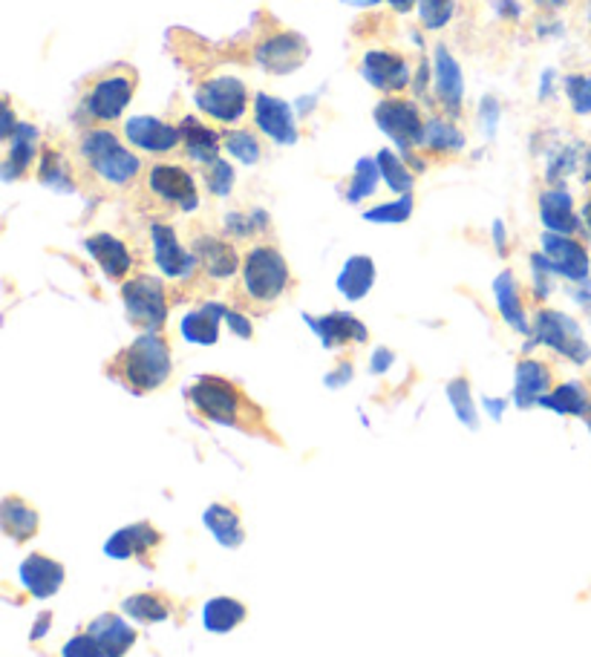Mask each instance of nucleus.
Wrapping results in <instances>:
<instances>
[{
    "label": "nucleus",
    "instance_id": "f257e3e1",
    "mask_svg": "<svg viewBox=\"0 0 591 657\" xmlns=\"http://www.w3.org/2000/svg\"><path fill=\"white\" fill-rule=\"evenodd\" d=\"M75 168L108 190H131L145 164L110 127H87L78 139Z\"/></svg>",
    "mask_w": 591,
    "mask_h": 657
},
{
    "label": "nucleus",
    "instance_id": "f03ea898",
    "mask_svg": "<svg viewBox=\"0 0 591 657\" xmlns=\"http://www.w3.org/2000/svg\"><path fill=\"white\" fill-rule=\"evenodd\" d=\"M188 401L202 419L214 421V424L269 436L263 410L234 381L222 379V375H202L194 381L188 389Z\"/></svg>",
    "mask_w": 591,
    "mask_h": 657
},
{
    "label": "nucleus",
    "instance_id": "7ed1b4c3",
    "mask_svg": "<svg viewBox=\"0 0 591 657\" xmlns=\"http://www.w3.org/2000/svg\"><path fill=\"white\" fill-rule=\"evenodd\" d=\"M108 372L110 379L119 381L133 395L157 393L159 386L171 381L173 372L168 337L159 335V332H145V335H139L131 346H124L122 352L115 355Z\"/></svg>",
    "mask_w": 591,
    "mask_h": 657
},
{
    "label": "nucleus",
    "instance_id": "20e7f679",
    "mask_svg": "<svg viewBox=\"0 0 591 657\" xmlns=\"http://www.w3.org/2000/svg\"><path fill=\"white\" fill-rule=\"evenodd\" d=\"M292 269L286 257L280 255L278 246L271 243H255L243 255V269H239V303L248 309H271L280 303L292 288Z\"/></svg>",
    "mask_w": 591,
    "mask_h": 657
},
{
    "label": "nucleus",
    "instance_id": "39448f33",
    "mask_svg": "<svg viewBox=\"0 0 591 657\" xmlns=\"http://www.w3.org/2000/svg\"><path fill=\"white\" fill-rule=\"evenodd\" d=\"M136 90H139V75L127 64H115L96 75L82 90L78 110H75L84 131L87 127H110L113 122H119L124 110L131 108Z\"/></svg>",
    "mask_w": 591,
    "mask_h": 657
},
{
    "label": "nucleus",
    "instance_id": "423d86ee",
    "mask_svg": "<svg viewBox=\"0 0 591 657\" xmlns=\"http://www.w3.org/2000/svg\"><path fill=\"white\" fill-rule=\"evenodd\" d=\"M122 303L133 326L145 328V332H159L171 312L168 286L153 274H136V277L124 280Z\"/></svg>",
    "mask_w": 591,
    "mask_h": 657
},
{
    "label": "nucleus",
    "instance_id": "0eeeda50",
    "mask_svg": "<svg viewBox=\"0 0 591 657\" xmlns=\"http://www.w3.org/2000/svg\"><path fill=\"white\" fill-rule=\"evenodd\" d=\"M375 124L384 136L393 139V145L402 150L404 157H413V150H421L424 141V124L428 119L421 115L419 104L404 96H384L375 104Z\"/></svg>",
    "mask_w": 591,
    "mask_h": 657
},
{
    "label": "nucleus",
    "instance_id": "6e6552de",
    "mask_svg": "<svg viewBox=\"0 0 591 657\" xmlns=\"http://www.w3.org/2000/svg\"><path fill=\"white\" fill-rule=\"evenodd\" d=\"M194 99L199 113L225 127L239 124L248 113V87L234 75H211L206 82H199Z\"/></svg>",
    "mask_w": 591,
    "mask_h": 657
},
{
    "label": "nucleus",
    "instance_id": "1a4fd4ad",
    "mask_svg": "<svg viewBox=\"0 0 591 657\" xmlns=\"http://www.w3.org/2000/svg\"><path fill=\"white\" fill-rule=\"evenodd\" d=\"M145 190L159 206L176 208L182 214H190L199 208V188L188 168L173 162H157L145 171Z\"/></svg>",
    "mask_w": 591,
    "mask_h": 657
},
{
    "label": "nucleus",
    "instance_id": "9d476101",
    "mask_svg": "<svg viewBox=\"0 0 591 657\" xmlns=\"http://www.w3.org/2000/svg\"><path fill=\"white\" fill-rule=\"evenodd\" d=\"M542 344L554 349L557 355L568 358L571 363H589L591 361V349L586 344L583 332L577 326L575 318H568L563 312H554V309H540L534 314V328H531V346Z\"/></svg>",
    "mask_w": 591,
    "mask_h": 657
},
{
    "label": "nucleus",
    "instance_id": "9b49d317",
    "mask_svg": "<svg viewBox=\"0 0 591 657\" xmlns=\"http://www.w3.org/2000/svg\"><path fill=\"white\" fill-rule=\"evenodd\" d=\"M309 58V44L304 35L292 33V29H269L260 35L255 44V61L263 66L269 75H288L297 66L306 64Z\"/></svg>",
    "mask_w": 591,
    "mask_h": 657
},
{
    "label": "nucleus",
    "instance_id": "f8f14e48",
    "mask_svg": "<svg viewBox=\"0 0 591 657\" xmlns=\"http://www.w3.org/2000/svg\"><path fill=\"white\" fill-rule=\"evenodd\" d=\"M150 248H153V260H157L159 272L176 283H188L199 274L197 257L190 248H185L176 237V228L168 222H153L150 225Z\"/></svg>",
    "mask_w": 591,
    "mask_h": 657
},
{
    "label": "nucleus",
    "instance_id": "ddd939ff",
    "mask_svg": "<svg viewBox=\"0 0 591 657\" xmlns=\"http://www.w3.org/2000/svg\"><path fill=\"white\" fill-rule=\"evenodd\" d=\"M364 82L384 96H402L413 82L410 58L398 50H367L361 58Z\"/></svg>",
    "mask_w": 591,
    "mask_h": 657
},
{
    "label": "nucleus",
    "instance_id": "4468645a",
    "mask_svg": "<svg viewBox=\"0 0 591 657\" xmlns=\"http://www.w3.org/2000/svg\"><path fill=\"white\" fill-rule=\"evenodd\" d=\"M542 257L549 260L551 272L559 277L571 280V283H589L591 260L586 246L577 237H563V234H551L545 231L540 239Z\"/></svg>",
    "mask_w": 591,
    "mask_h": 657
},
{
    "label": "nucleus",
    "instance_id": "2eb2a0df",
    "mask_svg": "<svg viewBox=\"0 0 591 657\" xmlns=\"http://www.w3.org/2000/svg\"><path fill=\"white\" fill-rule=\"evenodd\" d=\"M190 251L197 257L199 272L206 274L208 280H217V283L231 280L243 269L237 246H234L229 237H220V234H206V231H202V234H194Z\"/></svg>",
    "mask_w": 591,
    "mask_h": 657
},
{
    "label": "nucleus",
    "instance_id": "dca6fc26",
    "mask_svg": "<svg viewBox=\"0 0 591 657\" xmlns=\"http://www.w3.org/2000/svg\"><path fill=\"white\" fill-rule=\"evenodd\" d=\"M124 141L141 153L162 157V153H173L180 148L182 133L176 124L153 119V115H133L124 122Z\"/></svg>",
    "mask_w": 591,
    "mask_h": 657
},
{
    "label": "nucleus",
    "instance_id": "f3484780",
    "mask_svg": "<svg viewBox=\"0 0 591 657\" xmlns=\"http://www.w3.org/2000/svg\"><path fill=\"white\" fill-rule=\"evenodd\" d=\"M433 92L439 108L444 110L447 119H459L461 115V101H465V75H461L459 61L453 58V52L447 47H435L433 50Z\"/></svg>",
    "mask_w": 591,
    "mask_h": 657
},
{
    "label": "nucleus",
    "instance_id": "a211bd4d",
    "mask_svg": "<svg viewBox=\"0 0 591 657\" xmlns=\"http://www.w3.org/2000/svg\"><path fill=\"white\" fill-rule=\"evenodd\" d=\"M255 124L266 139L274 145H295L297 141V122L295 113L286 101L269 92H257L255 96Z\"/></svg>",
    "mask_w": 591,
    "mask_h": 657
},
{
    "label": "nucleus",
    "instance_id": "6ab92c4d",
    "mask_svg": "<svg viewBox=\"0 0 591 657\" xmlns=\"http://www.w3.org/2000/svg\"><path fill=\"white\" fill-rule=\"evenodd\" d=\"M537 208H540L542 225L551 234H563V237L583 234V220L575 211V199H571V194L566 188H559V185L545 188L540 194V199H537Z\"/></svg>",
    "mask_w": 591,
    "mask_h": 657
},
{
    "label": "nucleus",
    "instance_id": "aec40b11",
    "mask_svg": "<svg viewBox=\"0 0 591 657\" xmlns=\"http://www.w3.org/2000/svg\"><path fill=\"white\" fill-rule=\"evenodd\" d=\"M41 159V131L29 122H21L15 133L7 139V157H3V179L15 182L33 171V164Z\"/></svg>",
    "mask_w": 591,
    "mask_h": 657
},
{
    "label": "nucleus",
    "instance_id": "412c9836",
    "mask_svg": "<svg viewBox=\"0 0 591 657\" xmlns=\"http://www.w3.org/2000/svg\"><path fill=\"white\" fill-rule=\"evenodd\" d=\"M306 323H309V328L318 335L323 349H344V346L367 344V337H370L367 326H364L355 314L346 312H332L323 314V318L306 314Z\"/></svg>",
    "mask_w": 591,
    "mask_h": 657
},
{
    "label": "nucleus",
    "instance_id": "4be33fe9",
    "mask_svg": "<svg viewBox=\"0 0 591 657\" xmlns=\"http://www.w3.org/2000/svg\"><path fill=\"white\" fill-rule=\"evenodd\" d=\"M162 545V534L150 522H139V525L122 528L104 543V554L110 559H141L145 566L153 562V550Z\"/></svg>",
    "mask_w": 591,
    "mask_h": 657
},
{
    "label": "nucleus",
    "instance_id": "5701e85b",
    "mask_svg": "<svg viewBox=\"0 0 591 657\" xmlns=\"http://www.w3.org/2000/svg\"><path fill=\"white\" fill-rule=\"evenodd\" d=\"M84 248L90 251V257L99 263V269L108 274L110 280H124L133 272V255L124 239H119L115 234L99 231L84 239Z\"/></svg>",
    "mask_w": 591,
    "mask_h": 657
},
{
    "label": "nucleus",
    "instance_id": "b1692460",
    "mask_svg": "<svg viewBox=\"0 0 591 657\" xmlns=\"http://www.w3.org/2000/svg\"><path fill=\"white\" fill-rule=\"evenodd\" d=\"M21 583L33 597L47 600L64 585V566L58 559L44 557V554H29L21 562Z\"/></svg>",
    "mask_w": 591,
    "mask_h": 657
},
{
    "label": "nucleus",
    "instance_id": "393cba45",
    "mask_svg": "<svg viewBox=\"0 0 591 657\" xmlns=\"http://www.w3.org/2000/svg\"><path fill=\"white\" fill-rule=\"evenodd\" d=\"M180 133H182V148H185L190 162L208 168V164H214L217 159H220L222 133H217L214 127H208L206 122H199L197 115L182 119Z\"/></svg>",
    "mask_w": 591,
    "mask_h": 657
},
{
    "label": "nucleus",
    "instance_id": "a878e982",
    "mask_svg": "<svg viewBox=\"0 0 591 657\" xmlns=\"http://www.w3.org/2000/svg\"><path fill=\"white\" fill-rule=\"evenodd\" d=\"M554 386V372H551L549 363L534 361V358H526L519 361L517 367V381H514V404L528 410L540 404L545 395L551 393Z\"/></svg>",
    "mask_w": 591,
    "mask_h": 657
},
{
    "label": "nucleus",
    "instance_id": "bb28decb",
    "mask_svg": "<svg viewBox=\"0 0 591 657\" xmlns=\"http://www.w3.org/2000/svg\"><path fill=\"white\" fill-rule=\"evenodd\" d=\"M87 632L93 634V641L99 643L101 657H124V652L136 643V632L124 623L122 617L115 615L96 617V620L87 625Z\"/></svg>",
    "mask_w": 591,
    "mask_h": 657
},
{
    "label": "nucleus",
    "instance_id": "cd10ccee",
    "mask_svg": "<svg viewBox=\"0 0 591 657\" xmlns=\"http://www.w3.org/2000/svg\"><path fill=\"white\" fill-rule=\"evenodd\" d=\"M229 314V309L220 303H206L188 312L182 318L180 328L182 337L188 340V344L197 346H214L220 340V321Z\"/></svg>",
    "mask_w": 591,
    "mask_h": 657
},
{
    "label": "nucleus",
    "instance_id": "c85d7f7f",
    "mask_svg": "<svg viewBox=\"0 0 591 657\" xmlns=\"http://www.w3.org/2000/svg\"><path fill=\"white\" fill-rule=\"evenodd\" d=\"M459 150H465V136L453 124V119L430 115L428 124H424V141H421L419 153H424V157H453Z\"/></svg>",
    "mask_w": 591,
    "mask_h": 657
},
{
    "label": "nucleus",
    "instance_id": "c756f323",
    "mask_svg": "<svg viewBox=\"0 0 591 657\" xmlns=\"http://www.w3.org/2000/svg\"><path fill=\"white\" fill-rule=\"evenodd\" d=\"M540 407L557 412V416H577V419H589L591 412V393L583 381H566V384L554 386Z\"/></svg>",
    "mask_w": 591,
    "mask_h": 657
},
{
    "label": "nucleus",
    "instance_id": "7c9ffc66",
    "mask_svg": "<svg viewBox=\"0 0 591 657\" xmlns=\"http://www.w3.org/2000/svg\"><path fill=\"white\" fill-rule=\"evenodd\" d=\"M0 525L3 534L12 536L15 543H26L38 534V510L17 496H7L0 505Z\"/></svg>",
    "mask_w": 591,
    "mask_h": 657
},
{
    "label": "nucleus",
    "instance_id": "2f4dec72",
    "mask_svg": "<svg viewBox=\"0 0 591 657\" xmlns=\"http://www.w3.org/2000/svg\"><path fill=\"white\" fill-rule=\"evenodd\" d=\"M38 182L44 188H52L58 194H73L75 190V176H73V164L64 157V150L58 145H47L41 150V159H38Z\"/></svg>",
    "mask_w": 591,
    "mask_h": 657
},
{
    "label": "nucleus",
    "instance_id": "473e14b6",
    "mask_svg": "<svg viewBox=\"0 0 591 657\" xmlns=\"http://www.w3.org/2000/svg\"><path fill=\"white\" fill-rule=\"evenodd\" d=\"M493 295H496V306H500L502 321L514 326L522 335H531V326L526 321V309L519 300V286L514 280V272H502L500 277L493 280Z\"/></svg>",
    "mask_w": 591,
    "mask_h": 657
},
{
    "label": "nucleus",
    "instance_id": "72a5a7b5",
    "mask_svg": "<svg viewBox=\"0 0 591 657\" xmlns=\"http://www.w3.org/2000/svg\"><path fill=\"white\" fill-rule=\"evenodd\" d=\"M375 283V263H372L370 257L355 255L349 257L337 274V292L346 297V300H361L367 297V292Z\"/></svg>",
    "mask_w": 591,
    "mask_h": 657
},
{
    "label": "nucleus",
    "instance_id": "f704fd0d",
    "mask_svg": "<svg viewBox=\"0 0 591 657\" xmlns=\"http://www.w3.org/2000/svg\"><path fill=\"white\" fill-rule=\"evenodd\" d=\"M206 528L217 536V543L225 545V548H239L243 540H246V531H243V519H239L237 508H229V505H211L202 517Z\"/></svg>",
    "mask_w": 591,
    "mask_h": 657
},
{
    "label": "nucleus",
    "instance_id": "c9c22d12",
    "mask_svg": "<svg viewBox=\"0 0 591 657\" xmlns=\"http://www.w3.org/2000/svg\"><path fill=\"white\" fill-rule=\"evenodd\" d=\"M246 615L248 608L239 600H234V597H214V600H208L206 608H202V623H206L208 632L225 634L231 629H237L246 620Z\"/></svg>",
    "mask_w": 591,
    "mask_h": 657
},
{
    "label": "nucleus",
    "instance_id": "e433bc0d",
    "mask_svg": "<svg viewBox=\"0 0 591 657\" xmlns=\"http://www.w3.org/2000/svg\"><path fill=\"white\" fill-rule=\"evenodd\" d=\"M122 611L127 617H133V620H139V623L153 625L171 617V600L162 597V594H150V592L133 594V597H127V600L122 603Z\"/></svg>",
    "mask_w": 591,
    "mask_h": 657
},
{
    "label": "nucleus",
    "instance_id": "4c0bfd02",
    "mask_svg": "<svg viewBox=\"0 0 591 657\" xmlns=\"http://www.w3.org/2000/svg\"><path fill=\"white\" fill-rule=\"evenodd\" d=\"M375 159H378V168H381V179L386 182V188L393 190V194H398V197H407V194H413L416 176H413L407 159H402L390 148L381 150Z\"/></svg>",
    "mask_w": 591,
    "mask_h": 657
},
{
    "label": "nucleus",
    "instance_id": "58836bf2",
    "mask_svg": "<svg viewBox=\"0 0 591 657\" xmlns=\"http://www.w3.org/2000/svg\"><path fill=\"white\" fill-rule=\"evenodd\" d=\"M269 228H271L269 214L260 211V208L248 211V214H239V211H234V214H229L225 220H222V231H225V237H229L231 243L255 239V237H260V234H269Z\"/></svg>",
    "mask_w": 591,
    "mask_h": 657
},
{
    "label": "nucleus",
    "instance_id": "ea45409f",
    "mask_svg": "<svg viewBox=\"0 0 591 657\" xmlns=\"http://www.w3.org/2000/svg\"><path fill=\"white\" fill-rule=\"evenodd\" d=\"M378 182H381L378 159H370V157L358 159L353 179H349V185H346V199H349V202H364V199H370L378 190Z\"/></svg>",
    "mask_w": 591,
    "mask_h": 657
},
{
    "label": "nucleus",
    "instance_id": "a19ab883",
    "mask_svg": "<svg viewBox=\"0 0 591 657\" xmlns=\"http://www.w3.org/2000/svg\"><path fill=\"white\" fill-rule=\"evenodd\" d=\"M222 148L229 150L231 159H237L243 164H257L263 157V148H260V139L255 136V131L222 133Z\"/></svg>",
    "mask_w": 591,
    "mask_h": 657
},
{
    "label": "nucleus",
    "instance_id": "79ce46f5",
    "mask_svg": "<svg viewBox=\"0 0 591 657\" xmlns=\"http://www.w3.org/2000/svg\"><path fill=\"white\" fill-rule=\"evenodd\" d=\"M413 214V194L407 197H398L393 202H381V206L364 211V220L367 222H381V225H398V222H407Z\"/></svg>",
    "mask_w": 591,
    "mask_h": 657
},
{
    "label": "nucleus",
    "instance_id": "37998d69",
    "mask_svg": "<svg viewBox=\"0 0 591 657\" xmlns=\"http://www.w3.org/2000/svg\"><path fill=\"white\" fill-rule=\"evenodd\" d=\"M419 17L424 29H444L456 12V0H419Z\"/></svg>",
    "mask_w": 591,
    "mask_h": 657
},
{
    "label": "nucleus",
    "instance_id": "c03bdc74",
    "mask_svg": "<svg viewBox=\"0 0 591 657\" xmlns=\"http://www.w3.org/2000/svg\"><path fill=\"white\" fill-rule=\"evenodd\" d=\"M202 179H206V188L211 197L225 199L234 190V168L225 159H217L214 164H208L202 171Z\"/></svg>",
    "mask_w": 591,
    "mask_h": 657
},
{
    "label": "nucleus",
    "instance_id": "a18cd8bd",
    "mask_svg": "<svg viewBox=\"0 0 591 657\" xmlns=\"http://www.w3.org/2000/svg\"><path fill=\"white\" fill-rule=\"evenodd\" d=\"M447 398H451L453 410H456V416H459L461 424H468L470 430L477 427L479 419H477V410H473V404H470L468 379L451 381V384H447Z\"/></svg>",
    "mask_w": 591,
    "mask_h": 657
},
{
    "label": "nucleus",
    "instance_id": "49530a36",
    "mask_svg": "<svg viewBox=\"0 0 591 657\" xmlns=\"http://www.w3.org/2000/svg\"><path fill=\"white\" fill-rule=\"evenodd\" d=\"M568 104L577 115H591V75L577 73L566 78Z\"/></svg>",
    "mask_w": 591,
    "mask_h": 657
},
{
    "label": "nucleus",
    "instance_id": "de8ad7c7",
    "mask_svg": "<svg viewBox=\"0 0 591 657\" xmlns=\"http://www.w3.org/2000/svg\"><path fill=\"white\" fill-rule=\"evenodd\" d=\"M61 657H101L99 643L93 641L90 632L78 634L70 643H64V649H61Z\"/></svg>",
    "mask_w": 591,
    "mask_h": 657
},
{
    "label": "nucleus",
    "instance_id": "09e8293b",
    "mask_svg": "<svg viewBox=\"0 0 591 657\" xmlns=\"http://www.w3.org/2000/svg\"><path fill=\"white\" fill-rule=\"evenodd\" d=\"M225 323H229V328L234 332L237 337H251L255 335V326H251V321H248V314H243L239 309H229V314H225Z\"/></svg>",
    "mask_w": 591,
    "mask_h": 657
},
{
    "label": "nucleus",
    "instance_id": "8fccbe9b",
    "mask_svg": "<svg viewBox=\"0 0 591 657\" xmlns=\"http://www.w3.org/2000/svg\"><path fill=\"white\" fill-rule=\"evenodd\" d=\"M17 119H15V110H12V101L9 99H3V122H0V139L7 141L9 136H12V133H15V127H17Z\"/></svg>",
    "mask_w": 591,
    "mask_h": 657
},
{
    "label": "nucleus",
    "instance_id": "3c124183",
    "mask_svg": "<svg viewBox=\"0 0 591 657\" xmlns=\"http://www.w3.org/2000/svg\"><path fill=\"white\" fill-rule=\"evenodd\" d=\"M390 367H393V352L381 346V349H375V355H372V363H370L372 375H384Z\"/></svg>",
    "mask_w": 591,
    "mask_h": 657
},
{
    "label": "nucleus",
    "instance_id": "603ef678",
    "mask_svg": "<svg viewBox=\"0 0 591 657\" xmlns=\"http://www.w3.org/2000/svg\"><path fill=\"white\" fill-rule=\"evenodd\" d=\"M349 379H353V363H337V370L327 375V384L341 386V384H349Z\"/></svg>",
    "mask_w": 591,
    "mask_h": 657
},
{
    "label": "nucleus",
    "instance_id": "864d4df0",
    "mask_svg": "<svg viewBox=\"0 0 591 657\" xmlns=\"http://www.w3.org/2000/svg\"><path fill=\"white\" fill-rule=\"evenodd\" d=\"M50 623H52L50 611H47V615L38 617V623H35V629H33V641H41L44 632H50Z\"/></svg>",
    "mask_w": 591,
    "mask_h": 657
},
{
    "label": "nucleus",
    "instance_id": "5fc2aeb1",
    "mask_svg": "<svg viewBox=\"0 0 591 657\" xmlns=\"http://www.w3.org/2000/svg\"><path fill=\"white\" fill-rule=\"evenodd\" d=\"M580 220H583L586 239H589V243H591V194H589V197H586L583 208H580Z\"/></svg>",
    "mask_w": 591,
    "mask_h": 657
},
{
    "label": "nucleus",
    "instance_id": "6e6d98bb",
    "mask_svg": "<svg viewBox=\"0 0 591 657\" xmlns=\"http://www.w3.org/2000/svg\"><path fill=\"white\" fill-rule=\"evenodd\" d=\"M493 239H496V248H500V255H505V251H508V246H505V225H502L500 220L493 222Z\"/></svg>",
    "mask_w": 591,
    "mask_h": 657
},
{
    "label": "nucleus",
    "instance_id": "4d7b16f0",
    "mask_svg": "<svg viewBox=\"0 0 591 657\" xmlns=\"http://www.w3.org/2000/svg\"><path fill=\"white\" fill-rule=\"evenodd\" d=\"M568 0H534V7L542 9V12H557V9L566 7Z\"/></svg>",
    "mask_w": 591,
    "mask_h": 657
},
{
    "label": "nucleus",
    "instance_id": "13d9d810",
    "mask_svg": "<svg viewBox=\"0 0 591 657\" xmlns=\"http://www.w3.org/2000/svg\"><path fill=\"white\" fill-rule=\"evenodd\" d=\"M386 3H390V7H393L398 15H407V12H410V9L416 7L419 0H386Z\"/></svg>",
    "mask_w": 591,
    "mask_h": 657
},
{
    "label": "nucleus",
    "instance_id": "bf43d9fd",
    "mask_svg": "<svg viewBox=\"0 0 591 657\" xmlns=\"http://www.w3.org/2000/svg\"><path fill=\"white\" fill-rule=\"evenodd\" d=\"M484 407L491 410L493 419H502V410H505V401H493V398H484Z\"/></svg>",
    "mask_w": 591,
    "mask_h": 657
},
{
    "label": "nucleus",
    "instance_id": "052dcab7",
    "mask_svg": "<svg viewBox=\"0 0 591 657\" xmlns=\"http://www.w3.org/2000/svg\"><path fill=\"white\" fill-rule=\"evenodd\" d=\"M580 173H583L586 185H591V145L586 148V153H583V171H580Z\"/></svg>",
    "mask_w": 591,
    "mask_h": 657
},
{
    "label": "nucleus",
    "instance_id": "680f3d73",
    "mask_svg": "<svg viewBox=\"0 0 591 657\" xmlns=\"http://www.w3.org/2000/svg\"><path fill=\"white\" fill-rule=\"evenodd\" d=\"M344 3H349V7H375L381 0H344Z\"/></svg>",
    "mask_w": 591,
    "mask_h": 657
},
{
    "label": "nucleus",
    "instance_id": "e2e57ef3",
    "mask_svg": "<svg viewBox=\"0 0 591 657\" xmlns=\"http://www.w3.org/2000/svg\"><path fill=\"white\" fill-rule=\"evenodd\" d=\"M586 421H589V427H591V412H589V419H586Z\"/></svg>",
    "mask_w": 591,
    "mask_h": 657
}]
</instances>
